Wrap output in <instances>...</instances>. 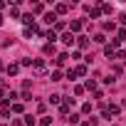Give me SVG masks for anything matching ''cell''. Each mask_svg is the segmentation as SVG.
I'll return each mask as SVG.
<instances>
[{
  "mask_svg": "<svg viewBox=\"0 0 126 126\" xmlns=\"http://www.w3.org/2000/svg\"><path fill=\"white\" fill-rule=\"evenodd\" d=\"M32 69H35V74H37V77H47V74H49V69H47V64H45V59H35Z\"/></svg>",
  "mask_w": 126,
  "mask_h": 126,
  "instance_id": "cell-1",
  "label": "cell"
},
{
  "mask_svg": "<svg viewBox=\"0 0 126 126\" xmlns=\"http://www.w3.org/2000/svg\"><path fill=\"white\" fill-rule=\"evenodd\" d=\"M119 111H121V106H119V104H111V106H109V104H104V119H111V116H116Z\"/></svg>",
  "mask_w": 126,
  "mask_h": 126,
  "instance_id": "cell-2",
  "label": "cell"
},
{
  "mask_svg": "<svg viewBox=\"0 0 126 126\" xmlns=\"http://www.w3.org/2000/svg\"><path fill=\"white\" fill-rule=\"evenodd\" d=\"M72 104H74V99H64L59 104V114L62 116H69V109H72Z\"/></svg>",
  "mask_w": 126,
  "mask_h": 126,
  "instance_id": "cell-3",
  "label": "cell"
},
{
  "mask_svg": "<svg viewBox=\"0 0 126 126\" xmlns=\"http://www.w3.org/2000/svg\"><path fill=\"white\" fill-rule=\"evenodd\" d=\"M89 45H92V42H89V37H84V35H79V37H77V47H79V49H89Z\"/></svg>",
  "mask_w": 126,
  "mask_h": 126,
  "instance_id": "cell-4",
  "label": "cell"
},
{
  "mask_svg": "<svg viewBox=\"0 0 126 126\" xmlns=\"http://www.w3.org/2000/svg\"><path fill=\"white\" fill-rule=\"evenodd\" d=\"M67 59H69V54H67V52H59L54 62H57V67H64V64H67Z\"/></svg>",
  "mask_w": 126,
  "mask_h": 126,
  "instance_id": "cell-5",
  "label": "cell"
},
{
  "mask_svg": "<svg viewBox=\"0 0 126 126\" xmlns=\"http://www.w3.org/2000/svg\"><path fill=\"white\" fill-rule=\"evenodd\" d=\"M87 13H89V17H92V20L101 17V8H92V5H87Z\"/></svg>",
  "mask_w": 126,
  "mask_h": 126,
  "instance_id": "cell-6",
  "label": "cell"
},
{
  "mask_svg": "<svg viewBox=\"0 0 126 126\" xmlns=\"http://www.w3.org/2000/svg\"><path fill=\"white\" fill-rule=\"evenodd\" d=\"M82 27H84V22H82V20H72V25H69V32L74 35V32H79Z\"/></svg>",
  "mask_w": 126,
  "mask_h": 126,
  "instance_id": "cell-7",
  "label": "cell"
},
{
  "mask_svg": "<svg viewBox=\"0 0 126 126\" xmlns=\"http://www.w3.org/2000/svg\"><path fill=\"white\" fill-rule=\"evenodd\" d=\"M62 42H64V45H72V42H77V37H74L72 32H62Z\"/></svg>",
  "mask_w": 126,
  "mask_h": 126,
  "instance_id": "cell-8",
  "label": "cell"
},
{
  "mask_svg": "<svg viewBox=\"0 0 126 126\" xmlns=\"http://www.w3.org/2000/svg\"><path fill=\"white\" fill-rule=\"evenodd\" d=\"M17 72H20V62H13V64H8V74H10V77H15Z\"/></svg>",
  "mask_w": 126,
  "mask_h": 126,
  "instance_id": "cell-9",
  "label": "cell"
},
{
  "mask_svg": "<svg viewBox=\"0 0 126 126\" xmlns=\"http://www.w3.org/2000/svg\"><path fill=\"white\" fill-rule=\"evenodd\" d=\"M67 10H69V5H64V3L54 5V13H57V15H67Z\"/></svg>",
  "mask_w": 126,
  "mask_h": 126,
  "instance_id": "cell-10",
  "label": "cell"
},
{
  "mask_svg": "<svg viewBox=\"0 0 126 126\" xmlns=\"http://www.w3.org/2000/svg\"><path fill=\"white\" fill-rule=\"evenodd\" d=\"M74 77H87V67L84 64H77L74 67Z\"/></svg>",
  "mask_w": 126,
  "mask_h": 126,
  "instance_id": "cell-11",
  "label": "cell"
},
{
  "mask_svg": "<svg viewBox=\"0 0 126 126\" xmlns=\"http://www.w3.org/2000/svg\"><path fill=\"white\" fill-rule=\"evenodd\" d=\"M22 22H25L27 27H35V20H32V13H30V15H22Z\"/></svg>",
  "mask_w": 126,
  "mask_h": 126,
  "instance_id": "cell-12",
  "label": "cell"
},
{
  "mask_svg": "<svg viewBox=\"0 0 126 126\" xmlns=\"http://www.w3.org/2000/svg\"><path fill=\"white\" fill-rule=\"evenodd\" d=\"M45 20H47L49 25H54V22H57V13H45Z\"/></svg>",
  "mask_w": 126,
  "mask_h": 126,
  "instance_id": "cell-13",
  "label": "cell"
},
{
  "mask_svg": "<svg viewBox=\"0 0 126 126\" xmlns=\"http://www.w3.org/2000/svg\"><path fill=\"white\" fill-rule=\"evenodd\" d=\"M114 59L124 62V59H126V49H116V52H114Z\"/></svg>",
  "mask_w": 126,
  "mask_h": 126,
  "instance_id": "cell-14",
  "label": "cell"
},
{
  "mask_svg": "<svg viewBox=\"0 0 126 126\" xmlns=\"http://www.w3.org/2000/svg\"><path fill=\"white\" fill-rule=\"evenodd\" d=\"M25 126H37V119H35L32 114H27V116H25Z\"/></svg>",
  "mask_w": 126,
  "mask_h": 126,
  "instance_id": "cell-15",
  "label": "cell"
},
{
  "mask_svg": "<svg viewBox=\"0 0 126 126\" xmlns=\"http://www.w3.org/2000/svg\"><path fill=\"white\" fill-rule=\"evenodd\" d=\"M64 27H67L64 20H57V22H54V32H64Z\"/></svg>",
  "mask_w": 126,
  "mask_h": 126,
  "instance_id": "cell-16",
  "label": "cell"
},
{
  "mask_svg": "<svg viewBox=\"0 0 126 126\" xmlns=\"http://www.w3.org/2000/svg\"><path fill=\"white\" fill-rule=\"evenodd\" d=\"M32 13H35V15L45 13V5H42V3H35V5H32Z\"/></svg>",
  "mask_w": 126,
  "mask_h": 126,
  "instance_id": "cell-17",
  "label": "cell"
},
{
  "mask_svg": "<svg viewBox=\"0 0 126 126\" xmlns=\"http://www.w3.org/2000/svg\"><path fill=\"white\" fill-rule=\"evenodd\" d=\"M101 27H104V32H114V30H116V25H114V22H109V20H106Z\"/></svg>",
  "mask_w": 126,
  "mask_h": 126,
  "instance_id": "cell-18",
  "label": "cell"
},
{
  "mask_svg": "<svg viewBox=\"0 0 126 126\" xmlns=\"http://www.w3.org/2000/svg\"><path fill=\"white\" fill-rule=\"evenodd\" d=\"M45 37L49 40V45H54V40H57V32H54V30H49V32H45Z\"/></svg>",
  "mask_w": 126,
  "mask_h": 126,
  "instance_id": "cell-19",
  "label": "cell"
},
{
  "mask_svg": "<svg viewBox=\"0 0 126 126\" xmlns=\"http://www.w3.org/2000/svg\"><path fill=\"white\" fill-rule=\"evenodd\" d=\"M42 52H45V54H54L57 49H54V45H49V42H47V45L42 47Z\"/></svg>",
  "mask_w": 126,
  "mask_h": 126,
  "instance_id": "cell-20",
  "label": "cell"
},
{
  "mask_svg": "<svg viewBox=\"0 0 126 126\" xmlns=\"http://www.w3.org/2000/svg\"><path fill=\"white\" fill-rule=\"evenodd\" d=\"M64 121H67V124H79V114H69Z\"/></svg>",
  "mask_w": 126,
  "mask_h": 126,
  "instance_id": "cell-21",
  "label": "cell"
},
{
  "mask_svg": "<svg viewBox=\"0 0 126 126\" xmlns=\"http://www.w3.org/2000/svg\"><path fill=\"white\" fill-rule=\"evenodd\" d=\"M30 64H35V59H30V57H22L20 59V67H30Z\"/></svg>",
  "mask_w": 126,
  "mask_h": 126,
  "instance_id": "cell-22",
  "label": "cell"
},
{
  "mask_svg": "<svg viewBox=\"0 0 126 126\" xmlns=\"http://www.w3.org/2000/svg\"><path fill=\"white\" fill-rule=\"evenodd\" d=\"M62 99H64V96H59V94H52V96H49V104H62Z\"/></svg>",
  "mask_w": 126,
  "mask_h": 126,
  "instance_id": "cell-23",
  "label": "cell"
},
{
  "mask_svg": "<svg viewBox=\"0 0 126 126\" xmlns=\"http://www.w3.org/2000/svg\"><path fill=\"white\" fill-rule=\"evenodd\" d=\"M84 92H87V89H84V84H77V87H74V96H82Z\"/></svg>",
  "mask_w": 126,
  "mask_h": 126,
  "instance_id": "cell-24",
  "label": "cell"
},
{
  "mask_svg": "<svg viewBox=\"0 0 126 126\" xmlns=\"http://www.w3.org/2000/svg\"><path fill=\"white\" fill-rule=\"evenodd\" d=\"M10 15L17 20V17H20V8H17V5H13V8H10Z\"/></svg>",
  "mask_w": 126,
  "mask_h": 126,
  "instance_id": "cell-25",
  "label": "cell"
},
{
  "mask_svg": "<svg viewBox=\"0 0 126 126\" xmlns=\"http://www.w3.org/2000/svg\"><path fill=\"white\" fill-rule=\"evenodd\" d=\"M92 42H96V45H104V42H106V37H104V35H94V40H92Z\"/></svg>",
  "mask_w": 126,
  "mask_h": 126,
  "instance_id": "cell-26",
  "label": "cell"
},
{
  "mask_svg": "<svg viewBox=\"0 0 126 126\" xmlns=\"http://www.w3.org/2000/svg\"><path fill=\"white\" fill-rule=\"evenodd\" d=\"M0 116L8 119V116H10V109H8V106H0Z\"/></svg>",
  "mask_w": 126,
  "mask_h": 126,
  "instance_id": "cell-27",
  "label": "cell"
},
{
  "mask_svg": "<svg viewBox=\"0 0 126 126\" xmlns=\"http://www.w3.org/2000/svg\"><path fill=\"white\" fill-rule=\"evenodd\" d=\"M59 79H62V72L54 69V72H52V82H59Z\"/></svg>",
  "mask_w": 126,
  "mask_h": 126,
  "instance_id": "cell-28",
  "label": "cell"
},
{
  "mask_svg": "<svg viewBox=\"0 0 126 126\" xmlns=\"http://www.w3.org/2000/svg\"><path fill=\"white\" fill-rule=\"evenodd\" d=\"M84 89H96V82H94V79H87V84H84Z\"/></svg>",
  "mask_w": 126,
  "mask_h": 126,
  "instance_id": "cell-29",
  "label": "cell"
},
{
  "mask_svg": "<svg viewBox=\"0 0 126 126\" xmlns=\"http://www.w3.org/2000/svg\"><path fill=\"white\" fill-rule=\"evenodd\" d=\"M82 114H92V104H89V101L82 104Z\"/></svg>",
  "mask_w": 126,
  "mask_h": 126,
  "instance_id": "cell-30",
  "label": "cell"
},
{
  "mask_svg": "<svg viewBox=\"0 0 126 126\" xmlns=\"http://www.w3.org/2000/svg\"><path fill=\"white\" fill-rule=\"evenodd\" d=\"M114 82H116V77H114V74H109V77H104V84H114Z\"/></svg>",
  "mask_w": 126,
  "mask_h": 126,
  "instance_id": "cell-31",
  "label": "cell"
},
{
  "mask_svg": "<svg viewBox=\"0 0 126 126\" xmlns=\"http://www.w3.org/2000/svg\"><path fill=\"white\" fill-rule=\"evenodd\" d=\"M30 87H32V82H30V79H25V82H22V92H30Z\"/></svg>",
  "mask_w": 126,
  "mask_h": 126,
  "instance_id": "cell-32",
  "label": "cell"
},
{
  "mask_svg": "<svg viewBox=\"0 0 126 126\" xmlns=\"http://www.w3.org/2000/svg\"><path fill=\"white\" fill-rule=\"evenodd\" d=\"M13 111H15V114H22V104H20V101H17V104H13Z\"/></svg>",
  "mask_w": 126,
  "mask_h": 126,
  "instance_id": "cell-33",
  "label": "cell"
},
{
  "mask_svg": "<svg viewBox=\"0 0 126 126\" xmlns=\"http://www.w3.org/2000/svg\"><path fill=\"white\" fill-rule=\"evenodd\" d=\"M40 124H42V126H52V119H49V116H42V121H40Z\"/></svg>",
  "mask_w": 126,
  "mask_h": 126,
  "instance_id": "cell-34",
  "label": "cell"
},
{
  "mask_svg": "<svg viewBox=\"0 0 126 126\" xmlns=\"http://www.w3.org/2000/svg\"><path fill=\"white\" fill-rule=\"evenodd\" d=\"M22 101H32V94L30 92H22Z\"/></svg>",
  "mask_w": 126,
  "mask_h": 126,
  "instance_id": "cell-35",
  "label": "cell"
},
{
  "mask_svg": "<svg viewBox=\"0 0 126 126\" xmlns=\"http://www.w3.org/2000/svg\"><path fill=\"white\" fill-rule=\"evenodd\" d=\"M13 126H25V121H20V119H15V121H13Z\"/></svg>",
  "mask_w": 126,
  "mask_h": 126,
  "instance_id": "cell-36",
  "label": "cell"
},
{
  "mask_svg": "<svg viewBox=\"0 0 126 126\" xmlns=\"http://www.w3.org/2000/svg\"><path fill=\"white\" fill-rule=\"evenodd\" d=\"M3 96H5V87H0V101H3Z\"/></svg>",
  "mask_w": 126,
  "mask_h": 126,
  "instance_id": "cell-37",
  "label": "cell"
},
{
  "mask_svg": "<svg viewBox=\"0 0 126 126\" xmlns=\"http://www.w3.org/2000/svg\"><path fill=\"white\" fill-rule=\"evenodd\" d=\"M119 20H121V25H126V13H124V15H121Z\"/></svg>",
  "mask_w": 126,
  "mask_h": 126,
  "instance_id": "cell-38",
  "label": "cell"
},
{
  "mask_svg": "<svg viewBox=\"0 0 126 126\" xmlns=\"http://www.w3.org/2000/svg\"><path fill=\"white\" fill-rule=\"evenodd\" d=\"M3 8H5V3H3V0H0V10H3Z\"/></svg>",
  "mask_w": 126,
  "mask_h": 126,
  "instance_id": "cell-39",
  "label": "cell"
},
{
  "mask_svg": "<svg viewBox=\"0 0 126 126\" xmlns=\"http://www.w3.org/2000/svg\"><path fill=\"white\" fill-rule=\"evenodd\" d=\"M3 22H5V17H3V15H0V25H3Z\"/></svg>",
  "mask_w": 126,
  "mask_h": 126,
  "instance_id": "cell-40",
  "label": "cell"
}]
</instances>
